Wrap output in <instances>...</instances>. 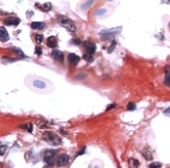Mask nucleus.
Segmentation results:
<instances>
[{
	"label": "nucleus",
	"instance_id": "423d86ee",
	"mask_svg": "<svg viewBox=\"0 0 170 168\" xmlns=\"http://www.w3.org/2000/svg\"><path fill=\"white\" fill-rule=\"evenodd\" d=\"M51 57L54 58L55 61L60 62V63H62V62L64 61V54H63V52L58 51V50H54L51 52Z\"/></svg>",
	"mask_w": 170,
	"mask_h": 168
},
{
	"label": "nucleus",
	"instance_id": "f8f14e48",
	"mask_svg": "<svg viewBox=\"0 0 170 168\" xmlns=\"http://www.w3.org/2000/svg\"><path fill=\"white\" fill-rule=\"evenodd\" d=\"M164 84L170 88V67H168L165 70V74H164Z\"/></svg>",
	"mask_w": 170,
	"mask_h": 168
},
{
	"label": "nucleus",
	"instance_id": "6e6552de",
	"mask_svg": "<svg viewBox=\"0 0 170 168\" xmlns=\"http://www.w3.org/2000/svg\"><path fill=\"white\" fill-rule=\"evenodd\" d=\"M68 59H69V63H70L73 67H75V65H77V63L80 62V57L75 54H70L68 56Z\"/></svg>",
	"mask_w": 170,
	"mask_h": 168
},
{
	"label": "nucleus",
	"instance_id": "393cba45",
	"mask_svg": "<svg viewBox=\"0 0 170 168\" xmlns=\"http://www.w3.org/2000/svg\"><path fill=\"white\" fill-rule=\"evenodd\" d=\"M71 43H74L75 45H80V44H81V41H80V39H77V38H75V39L71 41Z\"/></svg>",
	"mask_w": 170,
	"mask_h": 168
},
{
	"label": "nucleus",
	"instance_id": "a878e982",
	"mask_svg": "<svg viewBox=\"0 0 170 168\" xmlns=\"http://www.w3.org/2000/svg\"><path fill=\"white\" fill-rule=\"evenodd\" d=\"M36 54H38V56H41V54H42V50H41V47H38V46L36 47Z\"/></svg>",
	"mask_w": 170,
	"mask_h": 168
},
{
	"label": "nucleus",
	"instance_id": "0eeeda50",
	"mask_svg": "<svg viewBox=\"0 0 170 168\" xmlns=\"http://www.w3.org/2000/svg\"><path fill=\"white\" fill-rule=\"evenodd\" d=\"M19 23H21V19L18 17H8V18H6V20H5L6 25H12V26H17Z\"/></svg>",
	"mask_w": 170,
	"mask_h": 168
},
{
	"label": "nucleus",
	"instance_id": "f257e3e1",
	"mask_svg": "<svg viewBox=\"0 0 170 168\" xmlns=\"http://www.w3.org/2000/svg\"><path fill=\"white\" fill-rule=\"evenodd\" d=\"M57 20L60 23V25L64 27L67 31L69 32H75L76 31V25H75V23L71 19H69L68 17H66V15H58L57 17Z\"/></svg>",
	"mask_w": 170,
	"mask_h": 168
},
{
	"label": "nucleus",
	"instance_id": "2eb2a0df",
	"mask_svg": "<svg viewBox=\"0 0 170 168\" xmlns=\"http://www.w3.org/2000/svg\"><path fill=\"white\" fill-rule=\"evenodd\" d=\"M129 163L131 165L132 168H138V166H139V162H138V160H136V159H130Z\"/></svg>",
	"mask_w": 170,
	"mask_h": 168
},
{
	"label": "nucleus",
	"instance_id": "39448f33",
	"mask_svg": "<svg viewBox=\"0 0 170 168\" xmlns=\"http://www.w3.org/2000/svg\"><path fill=\"white\" fill-rule=\"evenodd\" d=\"M83 45H85V49H86V52H87V54H93L94 52H95L96 46H95V44H94V43L87 41H85V43H83Z\"/></svg>",
	"mask_w": 170,
	"mask_h": 168
},
{
	"label": "nucleus",
	"instance_id": "6ab92c4d",
	"mask_svg": "<svg viewBox=\"0 0 170 168\" xmlns=\"http://www.w3.org/2000/svg\"><path fill=\"white\" fill-rule=\"evenodd\" d=\"M7 150V147L5 146V144H1L0 143V155H4L5 153H6Z\"/></svg>",
	"mask_w": 170,
	"mask_h": 168
},
{
	"label": "nucleus",
	"instance_id": "20e7f679",
	"mask_svg": "<svg viewBox=\"0 0 170 168\" xmlns=\"http://www.w3.org/2000/svg\"><path fill=\"white\" fill-rule=\"evenodd\" d=\"M69 162V156L67 154H60L57 156V159H56V163H57V166H66L67 163Z\"/></svg>",
	"mask_w": 170,
	"mask_h": 168
},
{
	"label": "nucleus",
	"instance_id": "b1692460",
	"mask_svg": "<svg viewBox=\"0 0 170 168\" xmlns=\"http://www.w3.org/2000/svg\"><path fill=\"white\" fill-rule=\"evenodd\" d=\"M34 37H36V41H38V43H42V41H43V36H42V34H36Z\"/></svg>",
	"mask_w": 170,
	"mask_h": 168
},
{
	"label": "nucleus",
	"instance_id": "412c9836",
	"mask_svg": "<svg viewBox=\"0 0 170 168\" xmlns=\"http://www.w3.org/2000/svg\"><path fill=\"white\" fill-rule=\"evenodd\" d=\"M36 87H38V88H44L45 87V84L43 83V82H41V81H34V83Z\"/></svg>",
	"mask_w": 170,
	"mask_h": 168
},
{
	"label": "nucleus",
	"instance_id": "cd10ccee",
	"mask_svg": "<svg viewBox=\"0 0 170 168\" xmlns=\"http://www.w3.org/2000/svg\"><path fill=\"white\" fill-rule=\"evenodd\" d=\"M113 108H116V104H109L108 107L106 108V111H108V110H111V109H113Z\"/></svg>",
	"mask_w": 170,
	"mask_h": 168
},
{
	"label": "nucleus",
	"instance_id": "9b49d317",
	"mask_svg": "<svg viewBox=\"0 0 170 168\" xmlns=\"http://www.w3.org/2000/svg\"><path fill=\"white\" fill-rule=\"evenodd\" d=\"M0 41H8V32L6 31L5 27H0Z\"/></svg>",
	"mask_w": 170,
	"mask_h": 168
},
{
	"label": "nucleus",
	"instance_id": "bb28decb",
	"mask_svg": "<svg viewBox=\"0 0 170 168\" xmlns=\"http://www.w3.org/2000/svg\"><path fill=\"white\" fill-rule=\"evenodd\" d=\"M85 152H86V148L83 147V148L81 149V150H80V152H79V153L76 154V156H79V155H81V154H85Z\"/></svg>",
	"mask_w": 170,
	"mask_h": 168
},
{
	"label": "nucleus",
	"instance_id": "dca6fc26",
	"mask_svg": "<svg viewBox=\"0 0 170 168\" xmlns=\"http://www.w3.org/2000/svg\"><path fill=\"white\" fill-rule=\"evenodd\" d=\"M19 128L24 129V130H27V131H32V124H21Z\"/></svg>",
	"mask_w": 170,
	"mask_h": 168
},
{
	"label": "nucleus",
	"instance_id": "5701e85b",
	"mask_svg": "<svg viewBox=\"0 0 170 168\" xmlns=\"http://www.w3.org/2000/svg\"><path fill=\"white\" fill-rule=\"evenodd\" d=\"M116 45H117L116 41H112V45H111V46L108 47V50H107V51H108V54H111V52H112V51L114 50V47H116Z\"/></svg>",
	"mask_w": 170,
	"mask_h": 168
},
{
	"label": "nucleus",
	"instance_id": "c85d7f7f",
	"mask_svg": "<svg viewBox=\"0 0 170 168\" xmlns=\"http://www.w3.org/2000/svg\"><path fill=\"white\" fill-rule=\"evenodd\" d=\"M165 114H167V115H170V108H168V109L165 110Z\"/></svg>",
	"mask_w": 170,
	"mask_h": 168
},
{
	"label": "nucleus",
	"instance_id": "ddd939ff",
	"mask_svg": "<svg viewBox=\"0 0 170 168\" xmlns=\"http://www.w3.org/2000/svg\"><path fill=\"white\" fill-rule=\"evenodd\" d=\"M82 58H83V59H85L86 62H88V63H92V62L94 61V57H93V54H87V52L82 56Z\"/></svg>",
	"mask_w": 170,
	"mask_h": 168
},
{
	"label": "nucleus",
	"instance_id": "aec40b11",
	"mask_svg": "<svg viewBox=\"0 0 170 168\" xmlns=\"http://www.w3.org/2000/svg\"><path fill=\"white\" fill-rule=\"evenodd\" d=\"M146 150H148V149H144L142 153H143V155L145 156V159H148V160H151V159H152V156H151V154H150V153H148Z\"/></svg>",
	"mask_w": 170,
	"mask_h": 168
},
{
	"label": "nucleus",
	"instance_id": "9d476101",
	"mask_svg": "<svg viewBox=\"0 0 170 168\" xmlns=\"http://www.w3.org/2000/svg\"><path fill=\"white\" fill-rule=\"evenodd\" d=\"M31 28L34 30H44L45 28V23H42V21H34L31 23Z\"/></svg>",
	"mask_w": 170,
	"mask_h": 168
},
{
	"label": "nucleus",
	"instance_id": "7ed1b4c3",
	"mask_svg": "<svg viewBox=\"0 0 170 168\" xmlns=\"http://www.w3.org/2000/svg\"><path fill=\"white\" fill-rule=\"evenodd\" d=\"M55 154H56V150H53V149H47L44 150L43 153V160L44 162L48 165L49 167H53L55 163Z\"/></svg>",
	"mask_w": 170,
	"mask_h": 168
},
{
	"label": "nucleus",
	"instance_id": "f3484780",
	"mask_svg": "<svg viewBox=\"0 0 170 168\" xmlns=\"http://www.w3.org/2000/svg\"><path fill=\"white\" fill-rule=\"evenodd\" d=\"M149 168H162V163H159V162H152V163H150Z\"/></svg>",
	"mask_w": 170,
	"mask_h": 168
},
{
	"label": "nucleus",
	"instance_id": "1a4fd4ad",
	"mask_svg": "<svg viewBox=\"0 0 170 168\" xmlns=\"http://www.w3.org/2000/svg\"><path fill=\"white\" fill-rule=\"evenodd\" d=\"M47 45H48L50 49H55V47L57 46V38L54 37V36L49 37L48 39H47Z\"/></svg>",
	"mask_w": 170,
	"mask_h": 168
},
{
	"label": "nucleus",
	"instance_id": "c756f323",
	"mask_svg": "<svg viewBox=\"0 0 170 168\" xmlns=\"http://www.w3.org/2000/svg\"><path fill=\"white\" fill-rule=\"evenodd\" d=\"M0 166H1V163H0Z\"/></svg>",
	"mask_w": 170,
	"mask_h": 168
},
{
	"label": "nucleus",
	"instance_id": "4be33fe9",
	"mask_svg": "<svg viewBox=\"0 0 170 168\" xmlns=\"http://www.w3.org/2000/svg\"><path fill=\"white\" fill-rule=\"evenodd\" d=\"M126 108H127V110H135V109H136V104L132 103V102H130Z\"/></svg>",
	"mask_w": 170,
	"mask_h": 168
},
{
	"label": "nucleus",
	"instance_id": "a211bd4d",
	"mask_svg": "<svg viewBox=\"0 0 170 168\" xmlns=\"http://www.w3.org/2000/svg\"><path fill=\"white\" fill-rule=\"evenodd\" d=\"M37 126L39 128H44V127H48L49 123L47 121H38L37 122Z\"/></svg>",
	"mask_w": 170,
	"mask_h": 168
},
{
	"label": "nucleus",
	"instance_id": "f03ea898",
	"mask_svg": "<svg viewBox=\"0 0 170 168\" xmlns=\"http://www.w3.org/2000/svg\"><path fill=\"white\" fill-rule=\"evenodd\" d=\"M43 140L47 141L48 143H50V144H54V146L61 144V139L56 134L51 133V131H45V133L43 134Z\"/></svg>",
	"mask_w": 170,
	"mask_h": 168
},
{
	"label": "nucleus",
	"instance_id": "4468645a",
	"mask_svg": "<svg viewBox=\"0 0 170 168\" xmlns=\"http://www.w3.org/2000/svg\"><path fill=\"white\" fill-rule=\"evenodd\" d=\"M36 6H37V7H42L41 10H42V11H45V12H49V11L51 10V4H45V5H43V6H41L39 4H37Z\"/></svg>",
	"mask_w": 170,
	"mask_h": 168
}]
</instances>
